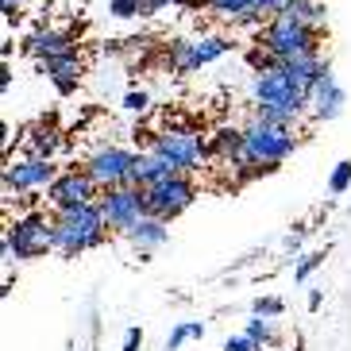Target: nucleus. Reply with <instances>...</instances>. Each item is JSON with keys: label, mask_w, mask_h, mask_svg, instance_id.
Masks as SVG:
<instances>
[{"label": "nucleus", "mask_w": 351, "mask_h": 351, "mask_svg": "<svg viewBox=\"0 0 351 351\" xmlns=\"http://www.w3.org/2000/svg\"><path fill=\"white\" fill-rule=\"evenodd\" d=\"M243 139H247V162L270 166V170H278L298 147V135L289 128H274V124H263V120H251L243 128Z\"/></svg>", "instance_id": "7"}, {"label": "nucleus", "mask_w": 351, "mask_h": 351, "mask_svg": "<svg viewBox=\"0 0 351 351\" xmlns=\"http://www.w3.org/2000/svg\"><path fill=\"white\" fill-rule=\"evenodd\" d=\"M201 336H205V324L201 320H178L174 328H170V336H166L162 351H178L186 340H201Z\"/></svg>", "instance_id": "20"}, {"label": "nucleus", "mask_w": 351, "mask_h": 351, "mask_svg": "<svg viewBox=\"0 0 351 351\" xmlns=\"http://www.w3.org/2000/svg\"><path fill=\"white\" fill-rule=\"evenodd\" d=\"M174 4H182V8H186V0H143V16H158V12L174 8Z\"/></svg>", "instance_id": "30"}, {"label": "nucleus", "mask_w": 351, "mask_h": 351, "mask_svg": "<svg viewBox=\"0 0 351 351\" xmlns=\"http://www.w3.org/2000/svg\"><path fill=\"white\" fill-rule=\"evenodd\" d=\"M62 174L51 158H16V162L4 166V197H27L35 189H51V182Z\"/></svg>", "instance_id": "9"}, {"label": "nucleus", "mask_w": 351, "mask_h": 351, "mask_svg": "<svg viewBox=\"0 0 351 351\" xmlns=\"http://www.w3.org/2000/svg\"><path fill=\"white\" fill-rule=\"evenodd\" d=\"M224 351H263V348H258V343H251L247 336H228Z\"/></svg>", "instance_id": "32"}, {"label": "nucleus", "mask_w": 351, "mask_h": 351, "mask_svg": "<svg viewBox=\"0 0 351 351\" xmlns=\"http://www.w3.org/2000/svg\"><path fill=\"white\" fill-rule=\"evenodd\" d=\"M228 51H232V39H224V35L178 39V43H170V66H174L178 73H193V70H201V66L224 58Z\"/></svg>", "instance_id": "12"}, {"label": "nucleus", "mask_w": 351, "mask_h": 351, "mask_svg": "<svg viewBox=\"0 0 351 351\" xmlns=\"http://www.w3.org/2000/svg\"><path fill=\"white\" fill-rule=\"evenodd\" d=\"M108 16L112 20H135V16H143V0H108Z\"/></svg>", "instance_id": "26"}, {"label": "nucleus", "mask_w": 351, "mask_h": 351, "mask_svg": "<svg viewBox=\"0 0 351 351\" xmlns=\"http://www.w3.org/2000/svg\"><path fill=\"white\" fill-rule=\"evenodd\" d=\"M205 8L213 12V16H220V20H232V23H236L243 12L255 8V0H205Z\"/></svg>", "instance_id": "22"}, {"label": "nucleus", "mask_w": 351, "mask_h": 351, "mask_svg": "<svg viewBox=\"0 0 351 351\" xmlns=\"http://www.w3.org/2000/svg\"><path fill=\"white\" fill-rule=\"evenodd\" d=\"M343 104H348V93H343L340 77H336L332 66H328V70L320 73V82L313 85V93H309V116L320 120V124H328V120L343 116Z\"/></svg>", "instance_id": "13"}, {"label": "nucleus", "mask_w": 351, "mask_h": 351, "mask_svg": "<svg viewBox=\"0 0 351 351\" xmlns=\"http://www.w3.org/2000/svg\"><path fill=\"white\" fill-rule=\"evenodd\" d=\"M243 336H247L251 343H258V348H267V343L278 340V328H274V320L251 317V320H247V328H243Z\"/></svg>", "instance_id": "23"}, {"label": "nucleus", "mask_w": 351, "mask_h": 351, "mask_svg": "<svg viewBox=\"0 0 351 351\" xmlns=\"http://www.w3.org/2000/svg\"><path fill=\"white\" fill-rule=\"evenodd\" d=\"M128 239H132L139 251H155L170 239V228H166V220H158V217H143L132 232H128Z\"/></svg>", "instance_id": "17"}, {"label": "nucleus", "mask_w": 351, "mask_h": 351, "mask_svg": "<svg viewBox=\"0 0 351 351\" xmlns=\"http://www.w3.org/2000/svg\"><path fill=\"white\" fill-rule=\"evenodd\" d=\"M178 170L170 162H162L158 155H151V151H143V158H139V166H135V178H132V186L139 189H155L162 186V182H170Z\"/></svg>", "instance_id": "16"}, {"label": "nucleus", "mask_w": 351, "mask_h": 351, "mask_svg": "<svg viewBox=\"0 0 351 351\" xmlns=\"http://www.w3.org/2000/svg\"><path fill=\"white\" fill-rule=\"evenodd\" d=\"M324 267V251H309V255L298 258V267H293V282H309L313 270Z\"/></svg>", "instance_id": "25"}, {"label": "nucleus", "mask_w": 351, "mask_h": 351, "mask_svg": "<svg viewBox=\"0 0 351 351\" xmlns=\"http://www.w3.org/2000/svg\"><path fill=\"white\" fill-rule=\"evenodd\" d=\"M47 201H51L54 213L82 208V205H97V201H101V186H97V182L85 174V170L70 166V170H62V174L51 182V189H47Z\"/></svg>", "instance_id": "10"}, {"label": "nucleus", "mask_w": 351, "mask_h": 351, "mask_svg": "<svg viewBox=\"0 0 351 351\" xmlns=\"http://www.w3.org/2000/svg\"><path fill=\"white\" fill-rule=\"evenodd\" d=\"M20 4H23V0H0V12H4V23H16V20H20Z\"/></svg>", "instance_id": "34"}, {"label": "nucleus", "mask_w": 351, "mask_h": 351, "mask_svg": "<svg viewBox=\"0 0 351 351\" xmlns=\"http://www.w3.org/2000/svg\"><path fill=\"white\" fill-rule=\"evenodd\" d=\"M151 155L170 162L178 174H193V170H201V162L208 158V143H205V135L193 132V128H166V132L155 135Z\"/></svg>", "instance_id": "5"}, {"label": "nucleus", "mask_w": 351, "mask_h": 351, "mask_svg": "<svg viewBox=\"0 0 351 351\" xmlns=\"http://www.w3.org/2000/svg\"><path fill=\"white\" fill-rule=\"evenodd\" d=\"M139 158H143V151H132V147H120V143H104V147H97L93 155L85 158L82 170L93 178L97 186H101V193H104V189L132 186Z\"/></svg>", "instance_id": "6"}, {"label": "nucleus", "mask_w": 351, "mask_h": 351, "mask_svg": "<svg viewBox=\"0 0 351 351\" xmlns=\"http://www.w3.org/2000/svg\"><path fill=\"white\" fill-rule=\"evenodd\" d=\"M62 147V135L54 132V128H35L32 139H27V155L32 158H51L54 162V151Z\"/></svg>", "instance_id": "18"}, {"label": "nucleus", "mask_w": 351, "mask_h": 351, "mask_svg": "<svg viewBox=\"0 0 351 351\" xmlns=\"http://www.w3.org/2000/svg\"><path fill=\"white\" fill-rule=\"evenodd\" d=\"M255 120H263V124H274V128H289V132H293V124H298L301 116L289 112V108H278V104H258V108H255Z\"/></svg>", "instance_id": "21"}, {"label": "nucleus", "mask_w": 351, "mask_h": 351, "mask_svg": "<svg viewBox=\"0 0 351 351\" xmlns=\"http://www.w3.org/2000/svg\"><path fill=\"white\" fill-rule=\"evenodd\" d=\"M23 51L32 54L35 62H47V58H62V54H77V43L70 32H58V27H43V32L27 35Z\"/></svg>", "instance_id": "14"}, {"label": "nucleus", "mask_w": 351, "mask_h": 351, "mask_svg": "<svg viewBox=\"0 0 351 351\" xmlns=\"http://www.w3.org/2000/svg\"><path fill=\"white\" fill-rule=\"evenodd\" d=\"M251 104H278V108H289V112L305 116L309 112V89L293 77V73H286L282 66H274V70H258L251 73Z\"/></svg>", "instance_id": "4"}, {"label": "nucleus", "mask_w": 351, "mask_h": 351, "mask_svg": "<svg viewBox=\"0 0 351 351\" xmlns=\"http://www.w3.org/2000/svg\"><path fill=\"white\" fill-rule=\"evenodd\" d=\"M143 197H147V213L170 224V220L182 217V213L197 201V186H193L189 174H174L170 182H162V186L143 189Z\"/></svg>", "instance_id": "11"}, {"label": "nucleus", "mask_w": 351, "mask_h": 351, "mask_svg": "<svg viewBox=\"0 0 351 351\" xmlns=\"http://www.w3.org/2000/svg\"><path fill=\"white\" fill-rule=\"evenodd\" d=\"M328 189H332L336 197H340V193H348V189H351V158L336 162V170H332V178H328Z\"/></svg>", "instance_id": "27"}, {"label": "nucleus", "mask_w": 351, "mask_h": 351, "mask_svg": "<svg viewBox=\"0 0 351 351\" xmlns=\"http://www.w3.org/2000/svg\"><path fill=\"white\" fill-rule=\"evenodd\" d=\"M0 89H4V93H8V89H12V70H8V66L0 70Z\"/></svg>", "instance_id": "36"}, {"label": "nucleus", "mask_w": 351, "mask_h": 351, "mask_svg": "<svg viewBox=\"0 0 351 351\" xmlns=\"http://www.w3.org/2000/svg\"><path fill=\"white\" fill-rule=\"evenodd\" d=\"M51 224H54V217H47V213H23V217L12 220L4 228V236H0V258H4V267L27 263V258H39L47 251H54Z\"/></svg>", "instance_id": "2"}, {"label": "nucleus", "mask_w": 351, "mask_h": 351, "mask_svg": "<svg viewBox=\"0 0 351 351\" xmlns=\"http://www.w3.org/2000/svg\"><path fill=\"white\" fill-rule=\"evenodd\" d=\"M39 70L54 82V89L62 97H70L77 89V77H82V54H62V58H47L39 62Z\"/></svg>", "instance_id": "15"}, {"label": "nucleus", "mask_w": 351, "mask_h": 351, "mask_svg": "<svg viewBox=\"0 0 351 351\" xmlns=\"http://www.w3.org/2000/svg\"><path fill=\"white\" fill-rule=\"evenodd\" d=\"M286 16H293L298 23H305V27H317V32H324V20H328V8L324 4H317V0H298V4H289Z\"/></svg>", "instance_id": "19"}, {"label": "nucleus", "mask_w": 351, "mask_h": 351, "mask_svg": "<svg viewBox=\"0 0 351 351\" xmlns=\"http://www.w3.org/2000/svg\"><path fill=\"white\" fill-rule=\"evenodd\" d=\"M97 205H101V213H104L108 232H120V236H128V232H132L143 217H151V213H147V197H143V189H139V186L104 189Z\"/></svg>", "instance_id": "8"}, {"label": "nucleus", "mask_w": 351, "mask_h": 351, "mask_svg": "<svg viewBox=\"0 0 351 351\" xmlns=\"http://www.w3.org/2000/svg\"><path fill=\"white\" fill-rule=\"evenodd\" d=\"M51 239H54V251L66 258H77L85 251L101 247L104 239H108V224H104L101 205H82V208L54 213Z\"/></svg>", "instance_id": "1"}, {"label": "nucleus", "mask_w": 351, "mask_h": 351, "mask_svg": "<svg viewBox=\"0 0 351 351\" xmlns=\"http://www.w3.org/2000/svg\"><path fill=\"white\" fill-rule=\"evenodd\" d=\"M289 4H298V0H255V8H258V12H267L270 20H274L278 12H286Z\"/></svg>", "instance_id": "29"}, {"label": "nucleus", "mask_w": 351, "mask_h": 351, "mask_svg": "<svg viewBox=\"0 0 351 351\" xmlns=\"http://www.w3.org/2000/svg\"><path fill=\"white\" fill-rule=\"evenodd\" d=\"M320 35L317 27H305V23H298L293 16H286V12H278L274 20L258 32V47L267 54H274L282 62H289V58H301V54H320Z\"/></svg>", "instance_id": "3"}, {"label": "nucleus", "mask_w": 351, "mask_h": 351, "mask_svg": "<svg viewBox=\"0 0 351 351\" xmlns=\"http://www.w3.org/2000/svg\"><path fill=\"white\" fill-rule=\"evenodd\" d=\"M320 305H324V293H320V289H309V309H320Z\"/></svg>", "instance_id": "35"}, {"label": "nucleus", "mask_w": 351, "mask_h": 351, "mask_svg": "<svg viewBox=\"0 0 351 351\" xmlns=\"http://www.w3.org/2000/svg\"><path fill=\"white\" fill-rule=\"evenodd\" d=\"M124 108L128 112H147V108H151V97H147L143 89H132V93H124Z\"/></svg>", "instance_id": "28"}, {"label": "nucleus", "mask_w": 351, "mask_h": 351, "mask_svg": "<svg viewBox=\"0 0 351 351\" xmlns=\"http://www.w3.org/2000/svg\"><path fill=\"white\" fill-rule=\"evenodd\" d=\"M143 348V328H128L124 332V348L120 351H139Z\"/></svg>", "instance_id": "33"}, {"label": "nucleus", "mask_w": 351, "mask_h": 351, "mask_svg": "<svg viewBox=\"0 0 351 351\" xmlns=\"http://www.w3.org/2000/svg\"><path fill=\"white\" fill-rule=\"evenodd\" d=\"M313 228H298V232H289L286 236V243H282V247H286V255H293V251H301V243H305V236H309Z\"/></svg>", "instance_id": "31"}, {"label": "nucleus", "mask_w": 351, "mask_h": 351, "mask_svg": "<svg viewBox=\"0 0 351 351\" xmlns=\"http://www.w3.org/2000/svg\"><path fill=\"white\" fill-rule=\"evenodd\" d=\"M282 313H286V301L282 298H255L251 301V317H263V320H278Z\"/></svg>", "instance_id": "24"}]
</instances>
